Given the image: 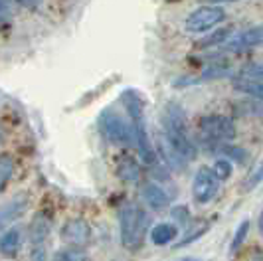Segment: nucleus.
I'll list each match as a JSON object with an SVG mask.
<instances>
[{"label": "nucleus", "mask_w": 263, "mask_h": 261, "mask_svg": "<svg viewBox=\"0 0 263 261\" xmlns=\"http://www.w3.org/2000/svg\"><path fill=\"white\" fill-rule=\"evenodd\" d=\"M162 133H164V141L171 144L172 148L184 157L188 162L192 158H196V144L190 137L188 129V119H186L184 109L174 101H168L164 105V113H162Z\"/></svg>", "instance_id": "f257e3e1"}, {"label": "nucleus", "mask_w": 263, "mask_h": 261, "mask_svg": "<svg viewBox=\"0 0 263 261\" xmlns=\"http://www.w3.org/2000/svg\"><path fill=\"white\" fill-rule=\"evenodd\" d=\"M121 101L125 105L129 117H131L133 129H135V144L139 148V155L143 158V162L146 164H153L157 160V155H155V148L151 144V137H148V130H146V121H145V105L141 101V97L137 95V91H127L121 95Z\"/></svg>", "instance_id": "f03ea898"}, {"label": "nucleus", "mask_w": 263, "mask_h": 261, "mask_svg": "<svg viewBox=\"0 0 263 261\" xmlns=\"http://www.w3.org/2000/svg\"><path fill=\"white\" fill-rule=\"evenodd\" d=\"M119 228L123 246L129 249L139 248L148 230V214L143 208L129 204L119 212Z\"/></svg>", "instance_id": "7ed1b4c3"}, {"label": "nucleus", "mask_w": 263, "mask_h": 261, "mask_svg": "<svg viewBox=\"0 0 263 261\" xmlns=\"http://www.w3.org/2000/svg\"><path fill=\"white\" fill-rule=\"evenodd\" d=\"M200 137L206 144L214 146V151L224 143H230L236 139V125L226 115H206L198 123Z\"/></svg>", "instance_id": "20e7f679"}, {"label": "nucleus", "mask_w": 263, "mask_h": 261, "mask_svg": "<svg viewBox=\"0 0 263 261\" xmlns=\"http://www.w3.org/2000/svg\"><path fill=\"white\" fill-rule=\"evenodd\" d=\"M99 129L105 139L113 144H131L135 143V129L133 123L125 121L113 109H105L99 115Z\"/></svg>", "instance_id": "39448f33"}, {"label": "nucleus", "mask_w": 263, "mask_h": 261, "mask_svg": "<svg viewBox=\"0 0 263 261\" xmlns=\"http://www.w3.org/2000/svg\"><path fill=\"white\" fill-rule=\"evenodd\" d=\"M226 20V10L220 8V6H214V4H208V6H200L196 10L186 16L184 28L186 32L190 34H200V32H208L212 28H216L218 24H222Z\"/></svg>", "instance_id": "423d86ee"}, {"label": "nucleus", "mask_w": 263, "mask_h": 261, "mask_svg": "<svg viewBox=\"0 0 263 261\" xmlns=\"http://www.w3.org/2000/svg\"><path fill=\"white\" fill-rule=\"evenodd\" d=\"M218 184L220 180L216 178L214 170L208 166H200L198 172L194 174L192 180V196L198 204H208L214 196L218 194Z\"/></svg>", "instance_id": "0eeeda50"}, {"label": "nucleus", "mask_w": 263, "mask_h": 261, "mask_svg": "<svg viewBox=\"0 0 263 261\" xmlns=\"http://www.w3.org/2000/svg\"><path fill=\"white\" fill-rule=\"evenodd\" d=\"M89 237H91V228H89V223L85 222V220H81V218H73V220H69L62 228V239L67 241V244H71V246H76V248L87 244Z\"/></svg>", "instance_id": "6e6552de"}, {"label": "nucleus", "mask_w": 263, "mask_h": 261, "mask_svg": "<svg viewBox=\"0 0 263 261\" xmlns=\"http://www.w3.org/2000/svg\"><path fill=\"white\" fill-rule=\"evenodd\" d=\"M263 44V26H253L226 44V52H246Z\"/></svg>", "instance_id": "1a4fd4ad"}, {"label": "nucleus", "mask_w": 263, "mask_h": 261, "mask_svg": "<svg viewBox=\"0 0 263 261\" xmlns=\"http://www.w3.org/2000/svg\"><path fill=\"white\" fill-rule=\"evenodd\" d=\"M141 194H143V200H145L146 206L151 210H155V212H162V210L168 208V204H171L168 194L155 182L145 184L143 190H141Z\"/></svg>", "instance_id": "9d476101"}, {"label": "nucleus", "mask_w": 263, "mask_h": 261, "mask_svg": "<svg viewBox=\"0 0 263 261\" xmlns=\"http://www.w3.org/2000/svg\"><path fill=\"white\" fill-rule=\"evenodd\" d=\"M232 76V67L224 62H216V64L208 65L204 71H202V76L200 78H194V79H178V81H174V85L176 87H180V85H188V83H202V81H212V79H224V78H230Z\"/></svg>", "instance_id": "9b49d317"}, {"label": "nucleus", "mask_w": 263, "mask_h": 261, "mask_svg": "<svg viewBox=\"0 0 263 261\" xmlns=\"http://www.w3.org/2000/svg\"><path fill=\"white\" fill-rule=\"evenodd\" d=\"M26 206H28L26 198H14L12 202L0 206V232H2L6 226H10L14 220H18V218L24 214Z\"/></svg>", "instance_id": "f8f14e48"}, {"label": "nucleus", "mask_w": 263, "mask_h": 261, "mask_svg": "<svg viewBox=\"0 0 263 261\" xmlns=\"http://www.w3.org/2000/svg\"><path fill=\"white\" fill-rule=\"evenodd\" d=\"M50 230H52V222L46 214H36L34 220L30 223V239L36 244V246H42L44 239L50 235Z\"/></svg>", "instance_id": "ddd939ff"}, {"label": "nucleus", "mask_w": 263, "mask_h": 261, "mask_svg": "<svg viewBox=\"0 0 263 261\" xmlns=\"http://www.w3.org/2000/svg\"><path fill=\"white\" fill-rule=\"evenodd\" d=\"M176 235H178V228L168 222L157 223L151 230V239H153L155 246H166V244H171Z\"/></svg>", "instance_id": "4468645a"}, {"label": "nucleus", "mask_w": 263, "mask_h": 261, "mask_svg": "<svg viewBox=\"0 0 263 261\" xmlns=\"http://www.w3.org/2000/svg\"><path fill=\"white\" fill-rule=\"evenodd\" d=\"M22 244V234L18 228H10L0 235V251L4 255H16Z\"/></svg>", "instance_id": "2eb2a0df"}, {"label": "nucleus", "mask_w": 263, "mask_h": 261, "mask_svg": "<svg viewBox=\"0 0 263 261\" xmlns=\"http://www.w3.org/2000/svg\"><path fill=\"white\" fill-rule=\"evenodd\" d=\"M234 89L243 95H248L251 99H257V101H263V83L261 81H251V79H243V78H234Z\"/></svg>", "instance_id": "dca6fc26"}, {"label": "nucleus", "mask_w": 263, "mask_h": 261, "mask_svg": "<svg viewBox=\"0 0 263 261\" xmlns=\"http://www.w3.org/2000/svg\"><path fill=\"white\" fill-rule=\"evenodd\" d=\"M117 174L125 182H137L141 176V166L133 157H125L121 158V162L117 164Z\"/></svg>", "instance_id": "f3484780"}, {"label": "nucleus", "mask_w": 263, "mask_h": 261, "mask_svg": "<svg viewBox=\"0 0 263 261\" xmlns=\"http://www.w3.org/2000/svg\"><path fill=\"white\" fill-rule=\"evenodd\" d=\"M232 30L230 28H220V30H212L210 34H206L204 38H200L196 42V48L202 50H208V48H218V46H224L226 40L230 38Z\"/></svg>", "instance_id": "a211bd4d"}, {"label": "nucleus", "mask_w": 263, "mask_h": 261, "mask_svg": "<svg viewBox=\"0 0 263 261\" xmlns=\"http://www.w3.org/2000/svg\"><path fill=\"white\" fill-rule=\"evenodd\" d=\"M216 151H218L220 155L228 157V160H234V162H237V164H246V162H248V157H250L246 148H241V146H237V144H232V143L220 144Z\"/></svg>", "instance_id": "6ab92c4d"}, {"label": "nucleus", "mask_w": 263, "mask_h": 261, "mask_svg": "<svg viewBox=\"0 0 263 261\" xmlns=\"http://www.w3.org/2000/svg\"><path fill=\"white\" fill-rule=\"evenodd\" d=\"M53 261H87V253L83 249L71 246V248H64L55 251Z\"/></svg>", "instance_id": "aec40b11"}, {"label": "nucleus", "mask_w": 263, "mask_h": 261, "mask_svg": "<svg viewBox=\"0 0 263 261\" xmlns=\"http://www.w3.org/2000/svg\"><path fill=\"white\" fill-rule=\"evenodd\" d=\"M14 172V160L10 155H6V153H2L0 155V192L4 190V186L8 184L10 180V176H12Z\"/></svg>", "instance_id": "412c9836"}, {"label": "nucleus", "mask_w": 263, "mask_h": 261, "mask_svg": "<svg viewBox=\"0 0 263 261\" xmlns=\"http://www.w3.org/2000/svg\"><path fill=\"white\" fill-rule=\"evenodd\" d=\"M236 78H243V79H251V81H261L263 83V64H257V62H251V64H246Z\"/></svg>", "instance_id": "4be33fe9"}, {"label": "nucleus", "mask_w": 263, "mask_h": 261, "mask_svg": "<svg viewBox=\"0 0 263 261\" xmlns=\"http://www.w3.org/2000/svg\"><path fill=\"white\" fill-rule=\"evenodd\" d=\"M261 182H263V158L251 169V172L248 174V178L243 180V190L250 192V190H253V188H257Z\"/></svg>", "instance_id": "5701e85b"}, {"label": "nucleus", "mask_w": 263, "mask_h": 261, "mask_svg": "<svg viewBox=\"0 0 263 261\" xmlns=\"http://www.w3.org/2000/svg\"><path fill=\"white\" fill-rule=\"evenodd\" d=\"M250 234V220H243V222L237 226L236 234H234V239H232V246H230V251H237V249L243 246L246 237Z\"/></svg>", "instance_id": "b1692460"}, {"label": "nucleus", "mask_w": 263, "mask_h": 261, "mask_svg": "<svg viewBox=\"0 0 263 261\" xmlns=\"http://www.w3.org/2000/svg\"><path fill=\"white\" fill-rule=\"evenodd\" d=\"M214 174H216V178L218 180H228L230 176H232V160H228V158H218L216 162H214Z\"/></svg>", "instance_id": "393cba45"}, {"label": "nucleus", "mask_w": 263, "mask_h": 261, "mask_svg": "<svg viewBox=\"0 0 263 261\" xmlns=\"http://www.w3.org/2000/svg\"><path fill=\"white\" fill-rule=\"evenodd\" d=\"M172 216H174L180 223H186L188 220H190V212H188V208H184V206L172 208Z\"/></svg>", "instance_id": "a878e982"}, {"label": "nucleus", "mask_w": 263, "mask_h": 261, "mask_svg": "<svg viewBox=\"0 0 263 261\" xmlns=\"http://www.w3.org/2000/svg\"><path fill=\"white\" fill-rule=\"evenodd\" d=\"M32 261H46V251L42 246H36L32 251Z\"/></svg>", "instance_id": "bb28decb"}, {"label": "nucleus", "mask_w": 263, "mask_h": 261, "mask_svg": "<svg viewBox=\"0 0 263 261\" xmlns=\"http://www.w3.org/2000/svg\"><path fill=\"white\" fill-rule=\"evenodd\" d=\"M8 14H10V12H8V6H6V4L0 0V22H2L4 18H8Z\"/></svg>", "instance_id": "cd10ccee"}, {"label": "nucleus", "mask_w": 263, "mask_h": 261, "mask_svg": "<svg viewBox=\"0 0 263 261\" xmlns=\"http://www.w3.org/2000/svg\"><path fill=\"white\" fill-rule=\"evenodd\" d=\"M22 6H26V8H34V6H38L42 0H18Z\"/></svg>", "instance_id": "c85d7f7f"}, {"label": "nucleus", "mask_w": 263, "mask_h": 261, "mask_svg": "<svg viewBox=\"0 0 263 261\" xmlns=\"http://www.w3.org/2000/svg\"><path fill=\"white\" fill-rule=\"evenodd\" d=\"M259 232L263 234V212H261V216H259Z\"/></svg>", "instance_id": "c756f323"}, {"label": "nucleus", "mask_w": 263, "mask_h": 261, "mask_svg": "<svg viewBox=\"0 0 263 261\" xmlns=\"http://www.w3.org/2000/svg\"><path fill=\"white\" fill-rule=\"evenodd\" d=\"M210 2H236V0H210Z\"/></svg>", "instance_id": "7c9ffc66"}, {"label": "nucleus", "mask_w": 263, "mask_h": 261, "mask_svg": "<svg viewBox=\"0 0 263 261\" xmlns=\"http://www.w3.org/2000/svg\"><path fill=\"white\" fill-rule=\"evenodd\" d=\"M0 141H2V129H0Z\"/></svg>", "instance_id": "2f4dec72"}]
</instances>
